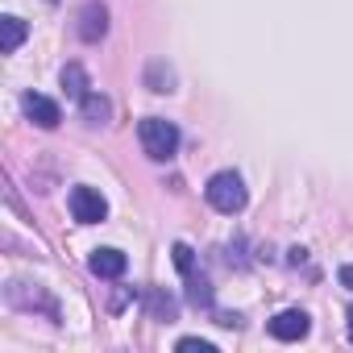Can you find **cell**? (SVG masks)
I'll list each match as a JSON object with an SVG mask.
<instances>
[{
	"label": "cell",
	"instance_id": "6da1fadb",
	"mask_svg": "<svg viewBox=\"0 0 353 353\" xmlns=\"http://www.w3.org/2000/svg\"><path fill=\"white\" fill-rule=\"evenodd\" d=\"M204 196H208V204H212L216 212H225V216L241 212V208H245V200H250L237 170H221V174H212L208 188H204Z\"/></svg>",
	"mask_w": 353,
	"mask_h": 353
},
{
	"label": "cell",
	"instance_id": "7a4b0ae2",
	"mask_svg": "<svg viewBox=\"0 0 353 353\" xmlns=\"http://www.w3.org/2000/svg\"><path fill=\"white\" fill-rule=\"evenodd\" d=\"M137 137H141V150L154 162H166L174 150H179V129H174V121H162V117H145L137 125Z\"/></svg>",
	"mask_w": 353,
	"mask_h": 353
},
{
	"label": "cell",
	"instance_id": "3957f363",
	"mask_svg": "<svg viewBox=\"0 0 353 353\" xmlns=\"http://www.w3.org/2000/svg\"><path fill=\"white\" fill-rule=\"evenodd\" d=\"M71 216L79 225H100L108 216V204H104V196L96 188H75L71 192Z\"/></svg>",
	"mask_w": 353,
	"mask_h": 353
},
{
	"label": "cell",
	"instance_id": "277c9868",
	"mask_svg": "<svg viewBox=\"0 0 353 353\" xmlns=\"http://www.w3.org/2000/svg\"><path fill=\"white\" fill-rule=\"evenodd\" d=\"M307 328H312V320H307V312H299V307H287V312H279V316L270 320V336H274V341H303Z\"/></svg>",
	"mask_w": 353,
	"mask_h": 353
},
{
	"label": "cell",
	"instance_id": "5b68a950",
	"mask_svg": "<svg viewBox=\"0 0 353 353\" xmlns=\"http://www.w3.org/2000/svg\"><path fill=\"white\" fill-rule=\"evenodd\" d=\"M108 34V9L100 5V0H88V5L79 9V38L83 42H100Z\"/></svg>",
	"mask_w": 353,
	"mask_h": 353
},
{
	"label": "cell",
	"instance_id": "8992f818",
	"mask_svg": "<svg viewBox=\"0 0 353 353\" xmlns=\"http://www.w3.org/2000/svg\"><path fill=\"white\" fill-rule=\"evenodd\" d=\"M21 108H26V117H30L34 125H42V129H54V125L63 121V112H59V104H54L50 96H38V92H26V100H21Z\"/></svg>",
	"mask_w": 353,
	"mask_h": 353
},
{
	"label": "cell",
	"instance_id": "52a82bcc",
	"mask_svg": "<svg viewBox=\"0 0 353 353\" xmlns=\"http://www.w3.org/2000/svg\"><path fill=\"white\" fill-rule=\"evenodd\" d=\"M125 254L121 250H96L92 258H88V270L96 274V279H121L125 274Z\"/></svg>",
	"mask_w": 353,
	"mask_h": 353
},
{
	"label": "cell",
	"instance_id": "ba28073f",
	"mask_svg": "<svg viewBox=\"0 0 353 353\" xmlns=\"http://www.w3.org/2000/svg\"><path fill=\"white\" fill-rule=\"evenodd\" d=\"M26 21L21 17H0V50H5V54H13L21 42H26Z\"/></svg>",
	"mask_w": 353,
	"mask_h": 353
},
{
	"label": "cell",
	"instance_id": "9c48e42d",
	"mask_svg": "<svg viewBox=\"0 0 353 353\" xmlns=\"http://www.w3.org/2000/svg\"><path fill=\"white\" fill-rule=\"evenodd\" d=\"M63 88H67V96H71V100H79V104L92 96V92H88V75H83V67H79V63L63 67Z\"/></svg>",
	"mask_w": 353,
	"mask_h": 353
},
{
	"label": "cell",
	"instance_id": "30bf717a",
	"mask_svg": "<svg viewBox=\"0 0 353 353\" xmlns=\"http://www.w3.org/2000/svg\"><path fill=\"white\" fill-rule=\"evenodd\" d=\"M83 117H88L92 125H100V121L108 117V100H104V96H88V100H83Z\"/></svg>",
	"mask_w": 353,
	"mask_h": 353
},
{
	"label": "cell",
	"instance_id": "8fae6325",
	"mask_svg": "<svg viewBox=\"0 0 353 353\" xmlns=\"http://www.w3.org/2000/svg\"><path fill=\"white\" fill-rule=\"evenodd\" d=\"M179 353H216L212 341H200V336H183L179 341Z\"/></svg>",
	"mask_w": 353,
	"mask_h": 353
},
{
	"label": "cell",
	"instance_id": "7c38bea8",
	"mask_svg": "<svg viewBox=\"0 0 353 353\" xmlns=\"http://www.w3.org/2000/svg\"><path fill=\"white\" fill-rule=\"evenodd\" d=\"M150 88H154V92H170V71H166V79H162V63H150Z\"/></svg>",
	"mask_w": 353,
	"mask_h": 353
},
{
	"label": "cell",
	"instance_id": "4fadbf2b",
	"mask_svg": "<svg viewBox=\"0 0 353 353\" xmlns=\"http://www.w3.org/2000/svg\"><path fill=\"white\" fill-rule=\"evenodd\" d=\"M174 266H179L183 274H192V250H188L183 241H179V245H174Z\"/></svg>",
	"mask_w": 353,
	"mask_h": 353
},
{
	"label": "cell",
	"instance_id": "5bb4252c",
	"mask_svg": "<svg viewBox=\"0 0 353 353\" xmlns=\"http://www.w3.org/2000/svg\"><path fill=\"white\" fill-rule=\"evenodd\" d=\"M341 283H345V287H353V266H341Z\"/></svg>",
	"mask_w": 353,
	"mask_h": 353
},
{
	"label": "cell",
	"instance_id": "9a60e30c",
	"mask_svg": "<svg viewBox=\"0 0 353 353\" xmlns=\"http://www.w3.org/2000/svg\"><path fill=\"white\" fill-rule=\"evenodd\" d=\"M349 341H353V303H349Z\"/></svg>",
	"mask_w": 353,
	"mask_h": 353
}]
</instances>
